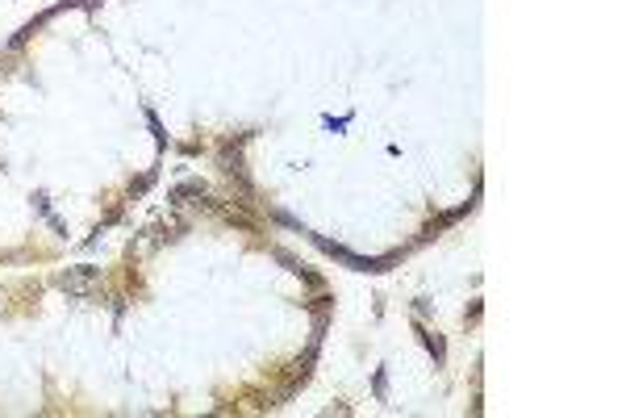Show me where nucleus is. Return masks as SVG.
Returning <instances> with one entry per match:
<instances>
[{
    "label": "nucleus",
    "mask_w": 626,
    "mask_h": 418,
    "mask_svg": "<svg viewBox=\"0 0 626 418\" xmlns=\"http://www.w3.org/2000/svg\"><path fill=\"white\" fill-rule=\"evenodd\" d=\"M96 268H71V272H63L58 276V288H63V293H75V297H84L92 284H96Z\"/></svg>",
    "instance_id": "1"
},
{
    "label": "nucleus",
    "mask_w": 626,
    "mask_h": 418,
    "mask_svg": "<svg viewBox=\"0 0 626 418\" xmlns=\"http://www.w3.org/2000/svg\"><path fill=\"white\" fill-rule=\"evenodd\" d=\"M0 310H4V293H0Z\"/></svg>",
    "instance_id": "2"
}]
</instances>
